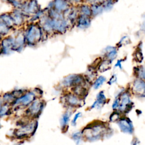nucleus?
<instances>
[{
  "instance_id": "f257e3e1",
  "label": "nucleus",
  "mask_w": 145,
  "mask_h": 145,
  "mask_svg": "<svg viewBox=\"0 0 145 145\" xmlns=\"http://www.w3.org/2000/svg\"><path fill=\"white\" fill-rule=\"evenodd\" d=\"M16 125L17 127L12 132L11 137L15 139L23 142L34 136L39 123L37 120H30L23 116L16 122Z\"/></svg>"
},
{
  "instance_id": "f03ea898",
  "label": "nucleus",
  "mask_w": 145,
  "mask_h": 145,
  "mask_svg": "<svg viewBox=\"0 0 145 145\" xmlns=\"http://www.w3.org/2000/svg\"><path fill=\"white\" fill-rule=\"evenodd\" d=\"M82 131L84 140L94 142L104 139L109 135V128L107 124L100 121H94L85 126Z\"/></svg>"
},
{
  "instance_id": "7ed1b4c3",
  "label": "nucleus",
  "mask_w": 145,
  "mask_h": 145,
  "mask_svg": "<svg viewBox=\"0 0 145 145\" xmlns=\"http://www.w3.org/2000/svg\"><path fill=\"white\" fill-rule=\"evenodd\" d=\"M24 34L27 46H35L48 38L39 22L27 23L24 26Z\"/></svg>"
},
{
  "instance_id": "20e7f679",
  "label": "nucleus",
  "mask_w": 145,
  "mask_h": 145,
  "mask_svg": "<svg viewBox=\"0 0 145 145\" xmlns=\"http://www.w3.org/2000/svg\"><path fill=\"white\" fill-rule=\"evenodd\" d=\"M37 98H39L33 89L27 91L20 97L17 98L12 105L14 112L25 109L29 106Z\"/></svg>"
},
{
  "instance_id": "39448f33",
  "label": "nucleus",
  "mask_w": 145,
  "mask_h": 145,
  "mask_svg": "<svg viewBox=\"0 0 145 145\" xmlns=\"http://www.w3.org/2000/svg\"><path fill=\"white\" fill-rule=\"evenodd\" d=\"M46 102L42 98H37L29 106L24 110L23 116L30 120H37L42 114Z\"/></svg>"
},
{
  "instance_id": "423d86ee",
  "label": "nucleus",
  "mask_w": 145,
  "mask_h": 145,
  "mask_svg": "<svg viewBox=\"0 0 145 145\" xmlns=\"http://www.w3.org/2000/svg\"><path fill=\"white\" fill-rule=\"evenodd\" d=\"M61 100L66 108L75 109L81 107L83 105L84 99L72 93L69 90H65Z\"/></svg>"
},
{
  "instance_id": "0eeeda50",
  "label": "nucleus",
  "mask_w": 145,
  "mask_h": 145,
  "mask_svg": "<svg viewBox=\"0 0 145 145\" xmlns=\"http://www.w3.org/2000/svg\"><path fill=\"white\" fill-rule=\"evenodd\" d=\"M84 75L82 74H71L65 77L61 81V87L65 90L70 89L79 86L87 85Z\"/></svg>"
},
{
  "instance_id": "6e6552de",
  "label": "nucleus",
  "mask_w": 145,
  "mask_h": 145,
  "mask_svg": "<svg viewBox=\"0 0 145 145\" xmlns=\"http://www.w3.org/2000/svg\"><path fill=\"white\" fill-rule=\"evenodd\" d=\"M18 9L22 11L27 18H31L41 10L37 0H24V1H20V6Z\"/></svg>"
},
{
  "instance_id": "1a4fd4ad",
  "label": "nucleus",
  "mask_w": 145,
  "mask_h": 145,
  "mask_svg": "<svg viewBox=\"0 0 145 145\" xmlns=\"http://www.w3.org/2000/svg\"><path fill=\"white\" fill-rule=\"evenodd\" d=\"M116 97H118L120 99V106L118 111L122 114L128 113L133 107V102L130 93L127 91H122Z\"/></svg>"
},
{
  "instance_id": "9d476101",
  "label": "nucleus",
  "mask_w": 145,
  "mask_h": 145,
  "mask_svg": "<svg viewBox=\"0 0 145 145\" xmlns=\"http://www.w3.org/2000/svg\"><path fill=\"white\" fill-rule=\"evenodd\" d=\"M52 20L55 35L65 34L68 30L72 28L65 16L57 19H52Z\"/></svg>"
},
{
  "instance_id": "9b49d317",
  "label": "nucleus",
  "mask_w": 145,
  "mask_h": 145,
  "mask_svg": "<svg viewBox=\"0 0 145 145\" xmlns=\"http://www.w3.org/2000/svg\"><path fill=\"white\" fill-rule=\"evenodd\" d=\"M45 9V11L44 14L41 16L38 22L46 35L48 37H50L55 35L53 29V22L52 19L48 15L46 8Z\"/></svg>"
},
{
  "instance_id": "f8f14e48",
  "label": "nucleus",
  "mask_w": 145,
  "mask_h": 145,
  "mask_svg": "<svg viewBox=\"0 0 145 145\" xmlns=\"http://www.w3.org/2000/svg\"><path fill=\"white\" fill-rule=\"evenodd\" d=\"M27 46L24 34V27L17 31L14 36V45L13 51L21 52Z\"/></svg>"
},
{
  "instance_id": "ddd939ff",
  "label": "nucleus",
  "mask_w": 145,
  "mask_h": 145,
  "mask_svg": "<svg viewBox=\"0 0 145 145\" xmlns=\"http://www.w3.org/2000/svg\"><path fill=\"white\" fill-rule=\"evenodd\" d=\"M10 12L13 19L14 26L16 29L22 28L25 25L27 24L26 18L27 17L22 11L19 9L14 8Z\"/></svg>"
},
{
  "instance_id": "4468645a",
  "label": "nucleus",
  "mask_w": 145,
  "mask_h": 145,
  "mask_svg": "<svg viewBox=\"0 0 145 145\" xmlns=\"http://www.w3.org/2000/svg\"><path fill=\"white\" fill-rule=\"evenodd\" d=\"M116 123L122 133L130 135L134 133V125L132 121L129 117L122 116Z\"/></svg>"
},
{
  "instance_id": "2eb2a0df",
  "label": "nucleus",
  "mask_w": 145,
  "mask_h": 145,
  "mask_svg": "<svg viewBox=\"0 0 145 145\" xmlns=\"http://www.w3.org/2000/svg\"><path fill=\"white\" fill-rule=\"evenodd\" d=\"M14 45V37L8 35L3 37L0 41L1 54H8L13 51Z\"/></svg>"
},
{
  "instance_id": "dca6fc26",
  "label": "nucleus",
  "mask_w": 145,
  "mask_h": 145,
  "mask_svg": "<svg viewBox=\"0 0 145 145\" xmlns=\"http://www.w3.org/2000/svg\"><path fill=\"white\" fill-rule=\"evenodd\" d=\"M72 6L67 0H53L48 7H51L57 11L64 14Z\"/></svg>"
},
{
  "instance_id": "f3484780",
  "label": "nucleus",
  "mask_w": 145,
  "mask_h": 145,
  "mask_svg": "<svg viewBox=\"0 0 145 145\" xmlns=\"http://www.w3.org/2000/svg\"><path fill=\"white\" fill-rule=\"evenodd\" d=\"M132 93L139 98L145 97V80L137 79L131 86Z\"/></svg>"
},
{
  "instance_id": "a211bd4d",
  "label": "nucleus",
  "mask_w": 145,
  "mask_h": 145,
  "mask_svg": "<svg viewBox=\"0 0 145 145\" xmlns=\"http://www.w3.org/2000/svg\"><path fill=\"white\" fill-rule=\"evenodd\" d=\"M75 111V109L66 108L65 111L61 115L59 120V124L62 132H66L67 131L71 121V116Z\"/></svg>"
},
{
  "instance_id": "6ab92c4d",
  "label": "nucleus",
  "mask_w": 145,
  "mask_h": 145,
  "mask_svg": "<svg viewBox=\"0 0 145 145\" xmlns=\"http://www.w3.org/2000/svg\"><path fill=\"white\" fill-rule=\"evenodd\" d=\"M79 15L77 6L73 5L68 11H67L65 14L64 16L66 19L69 22L71 27L75 25L76 20Z\"/></svg>"
},
{
  "instance_id": "aec40b11",
  "label": "nucleus",
  "mask_w": 145,
  "mask_h": 145,
  "mask_svg": "<svg viewBox=\"0 0 145 145\" xmlns=\"http://www.w3.org/2000/svg\"><path fill=\"white\" fill-rule=\"evenodd\" d=\"M107 99L103 91H100L96 95V100L91 104L89 108L90 109H100L106 103Z\"/></svg>"
},
{
  "instance_id": "412c9836",
  "label": "nucleus",
  "mask_w": 145,
  "mask_h": 145,
  "mask_svg": "<svg viewBox=\"0 0 145 145\" xmlns=\"http://www.w3.org/2000/svg\"><path fill=\"white\" fill-rule=\"evenodd\" d=\"M91 22V18L82 15H79L76 20L75 26L79 29H84L89 27Z\"/></svg>"
},
{
  "instance_id": "4be33fe9",
  "label": "nucleus",
  "mask_w": 145,
  "mask_h": 145,
  "mask_svg": "<svg viewBox=\"0 0 145 145\" xmlns=\"http://www.w3.org/2000/svg\"><path fill=\"white\" fill-rule=\"evenodd\" d=\"M87 86V85H79L70 89L69 91L79 97L84 99L88 91Z\"/></svg>"
},
{
  "instance_id": "5701e85b",
  "label": "nucleus",
  "mask_w": 145,
  "mask_h": 145,
  "mask_svg": "<svg viewBox=\"0 0 145 145\" xmlns=\"http://www.w3.org/2000/svg\"><path fill=\"white\" fill-rule=\"evenodd\" d=\"M0 20L3 22L6 25H7L9 28H10L12 31L16 30L14 24L13 19L11 17L10 12H4L0 14Z\"/></svg>"
},
{
  "instance_id": "b1692460",
  "label": "nucleus",
  "mask_w": 145,
  "mask_h": 145,
  "mask_svg": "<svg viewBox=\"0 0 145 145\" xmlns=\"http://www.w3.org/2000/svg\"><path fill=\"white\" fill-rule=\"evenodd\" d=\"M77 7L79 15H84L90 18L92 17L91 6L89 5L83 3L77 5Z\"/></svg>"
},
{
  "instance_id": "393cba45",
  "label": "nucleus",
  "mask_w": 145,
  "mask_h": 145,
  "mask_svg": "<svg viewBox=\"0 0 145 145\" xmlns=\"http://www.w3.org/2000/svg\"><path fill=\"white\" fill-rule=\"evenodd\" d=\"M70 138L76 145H80L84 140L82 130L72 132L70 135Z\"/></svg>"
},
{
  "instance_id": "a878e982",
  "label": "nucleus",
  "mask_w": 145,
  "mask_h": 145,
  "mask_svg": "<svg viewBox=\"0 0 145 145\" xmlns=\"http://www.w3.org/2000/svg\"><path fill=\"white\" fill-rule=\"evenodd\" d=\"M14 113L11 105L4 103L0 110V118L8 117Z\"/></svg>"
},
{
  "instance_id": "bb28decb",
  "label": "nucleus",
  "mask_w": 145,
  "mask_h": 145,
  "mask_svg": "<svg viewBox=\"0 0 145 145\" xmlns=\"http://www.w3.org/2000/svg\"><path fill=\"white\" fill-rule=\"evenodd\" d=\"M1 96L4 103L9 104L11 106L14 103V102L15 101V100L16 99L15 97L14 96V95L12 93L11 91L5 92L3 93L1 95Z\"/></svg>"
},
{
  "instance_id": "cd10ccee",
  "label": "nucleus",
  "mask_w": 145,
  "mask_h": 145,
  "mask_svg": "<svg viewBox=\"0 0 145 145\" xmlns=\"http://www.w3.org/2000/svg\"><path fill=\"white\" fill-rule=\"evenodd\" d=\"M90 6L92 16H96L100 14L104 10L102 3H93Z\"/></svg>"
},
{
  "instance_id": "c85d7f7f",
  "label": "nucleus",
  "mask_w": 145,
  "mask_h": 145,
  "mask_svg": "<svg viewBox=\"0 0 145 145\" xmlns=\"http://www.w3.org/2000/svg\"><path fill=\"white\" fill-rule=\"evenodd\" d=\"M117 54V50L114 47H108L106 49V57L110 62L114 59Z\"/></svg>"
},
{
  "instance_id": "c756f323",
  "label": "nucleus",
  "mask_w": 145,
  "mask_h": 145,
  "mask_svg": "<svg viewBox=\"0 0 145 145\" xmlns=\"http://www.w3.org/2000/svg\"><path fill=\"white\" fill-rule=\"evenodd\" d=\"M106 81L105 77L103 76H100L96 78V79L94 80V82L92 83V87L95 89H99Z\"/></svg>"
},
{
  "instance_id": "7c9ffc66",
  "label": "nucleus",
  "mask_w": 145,
  "mask_h": 145,
  "mask_svg": "<svg viewBox=\"0 0 145 145\" xmlns=\"http://www.w3.org/2000/svg\"><path fill=\"white\" fill-rule=\"evenodd\" d=\"M12 30L6 25L3 22L0 20V34L3 36H6L12 31Z\"/></svg>"
},
{
  "instance_id": "2f4dec72",
  "label": "nucleus",
  "mask_w": 145,
  "mask_h": 145,
  "mask_svg": "<svg viewBox=\"0 0 145 145\" xmlns=\"http://www.w3.org/2000/svg\"><path fill=\"white\" fill-rule=\"evenodd\" d=\"M123 116L118 111H113L109 116V121L112 122H117Z\"/></svg>"
},
{
  "instance_id": "473e14b6",
  "label": "nucleus",
  "mask_w": 145,
  "mask_h": 145,
  "mask_svg": "<svg viewBox=\"0 0 145 145\" xmlns=\"http://www.w3.org/2000/svg\"><path fill=\"white\" fill-rule=\"evenodd\" d=\"M110 61H108V59L103 61L101 62L100 63L99 65L98 66V70L99 71H101V72H103L106 71V70H108L110 66Z\"/></svg>"
},
{
  "instance_id": "72a5a7b5",
  "label": "nucleus",
  "mask_w": 145,
  "mask_h": 145,
  "mask_svg": "<svg viewBox=\"0 0 145 145\" xmlns=\"http://www.w3.org/2000/svg\"><path fill=\"white\" fill-rule=\"evenodd\" d=\"M82 116V113L81 112H78L76 113H75L74 115V116L72 117V118L71 120L70 121V125L73 126V127H75L77 125V122L78 120Z\"/></svg>"
},
{
  "instance_id": "f704fd0d",
  "label": "nucleus",
  "mask_w": 145,
  "mask_h": 145,
  "mask_svg": "<svg viewBox=\"0 0 145 145\" xmlns=\"http://www.w3.org/2000/svg\"><path fill=\"white\" fill-rule=\"evenodd\" d=\"M136 74L138 79L145 80V68L144 67H140L137 69Z\"/></svg>"
},
{
  "instance_id": "c9c22d12",
  "label": "nucleus",
  "mask_w": 145,
  "mask_h": 145,
  "mask_svg": "<svg viewBox=\"0 0 145 145\" xmlns=\"http://www.w3.org/2000/svg\"><path fill=\"white\" fill-rule=\"evenodd\" d=\"M27 91V89H15L11 91V92L15 97V98L17 99L23 95Z\"/></svg>"
},
{
  "instance_id": "e433bc0d",
  "label": "nucleus",
  "mask_w": 145,
  "mask_h": 145,
  "mask_svg": "<svg viewBox=\"0 0 145 145\" xmlns=\"http://www.w3.org/2000/svg\"><path fill=\"white\" fill-rule=\"evenodd\" d=\"M102 5L104 10H108L112 7L113 3L112 0H105Z\"/></svg>"
},
{
  "instance_id": "4c0bfd02",
  "label": "nucleus",
  "mask_w": 145,
  "mask_h": 145,
  "mask_svg": "<svg viewBox=\"0 0 145 145\" xmlns=\"http://www.w3.org/2000/svg\"><path fill=\"white\" fill-rule=\"evenodd\" d=\"M119 106H120V99L118 97H116L115 99L114 100L112 103V108L113 111H118Z\"/></svg>"
},
{
  "instance_id": "58836bf2",
  "label": "nucleus",
  "mask_w": 145,
  "mask_h": 145,
  "mask_svg": "<svg viewBox=\"0 0 145 145\" xmlns=\"http://www.w3.org/2000/svg\"><path fill=\"white\" fill-rule=\"evenodd\" d=\"M68 1L71 5L74 6H77L78 5L84 3L85 0H67Z\"/></svg>"
},
{
  "instance_id": "ea45409f",
  "label": "nucleus",
  "mask_w": 145,
  "mask_h": 145,
  "mask_svg": "<svg viewBox=\"0 0 145 145\" xmlns=\"http://www.w3.org/2000/svg\"><path fill=\"white\" fill-rule=\"evenodd\" d=\"M105 1V0H85V2L92 5L93 3H103Z\"/></svg>"
},
{
  "instance_id": "a19ab883",
  "label": "nucleus",
  "mask_w": 145,
  "mask_h": 145,
  "mask_svg": "<svg viewBox=\"0 0 145 145\" xmlns=\"http://www.w3.org/2000/svg\"><path fill=\"white\" fill-rule=\"evenodd\" d=\"M116 81H117V76H116V75L115 74H114V75H113L111 76V78H110V79H109V80L108 81V84H109V85H112V84H113V83H114Z\"/></svg>"
},
{
  "instance_id": "79ce46f5",
  "label": "nucleus",
  "mask_w": 145,
  "mask_h": 145,
  "mask_svg": "<svg viewBox=\"0 0 145 145\" xmlns=\"http://www.w3.org/2000/svg\"><path fill=\"white\" fill-rule=\"evenodd\" d=\"M140 29L143 32H145V15L143 16V20L141 24Z\"/></svg>"
},
{
  "instance_id": "37998d69",
  "label": "nucleus",
  "mask_w": 145,
  "mask_h": 145,
  "mask_svg": "<svg viewBox=\"0 0 145 145\" xmlns=\"http://www.w3.org/2000/svg\"><path fill=\"white\" fill-rule=\"evenodd\" d=\"M139 141L137 138H133V139L131 141V145H139Z\"/></svg>"
},
{
  "instance_id": "c03bdc74",
  "label": "nucleus",
  "mask_w": 145,
  "mask_h": 145,
  "mask_svg": "<svg viewBox=\"0 0 145 145\" xmlns=\"http://www.w3.org/2000/svg\"><path fill=\"white\" fill-rule=\"evenodd\" d=\"M3 104H4V103H3V100L2 99V96H1V95H0V110H1V108H2V106H3Z\"/></svg>"
},
{
  "instance_id": "a18cd8bd",
  "label": "nucleus",
  "mask_w": 145,
  "mask_h": 145,
  "mask_svg": "<svg viewBox=\"0 0 145 145\" xmlns=\"http://www.w3.org/2000/svg\"><path fill=\"white\" fill-rule=\"evenodd\" d=\"M115 66H118V67L121 68V61H120V60H118V61L117 62V63H116V64Z\"/></svg>"
},
{
  "instance_id": "49530a36",
  "label": "nucleus",
  "mask_w": 145,
  "mask_h": 145,
  "mask_svg": "<svg viewBox=\"0 0 145 145\" xmlns=\"http://www.w3.org/2000/svg\"><path fill=\"white\" fill-rule=\"evenodd\" d=\"M22 143H23V142H22V141H18V142H17L16 143L13 144L12 145H22Z\"/></svg>"
},
{
  "instance_id": "de8ad7c7",
  "label": "nucleus",
  "mask_w": 145,
  "mask_h": 145,
  "mask_svg": "<svg viewBox=\"0 0 145 145\" xmlns=\"http://www.w3.org/2000/svg\"><path fill=\"white\" fill-rule=\"evenodd\" d=\"M3 36L0 34V41L2 40V39H3Z\"/></svg>"
},
{
  "instance_id": "09e8293b",
  "label": "nucleus",
  "mask_w": 145,
  "mask_h": 145,
  "mask_svg": "<svg viewBox=\"0 0 145 145\" xmlns=\"http://www.w3.org/2000/svg\"><path fill=\"white\" fill-rule=\"evenodd\" d=\"M2 127V124H1V123L0 122V129H1Z\"/></svg>"
},
{
  "instance_id": "8fccbe9b",
  "label": "nucleus",
  "mask_w": 145,
  "mask_h": 145,
  "mask_svg": "<svg viewBox=\"0 0 145 145\" xmlns=\"http://www.w3.org/2000/svg\"><path fill=\"white\" fill-rule=\"evenodd\" d=\"M0 54H1V48H0Z\"/></svg>"
}]
</instances>
